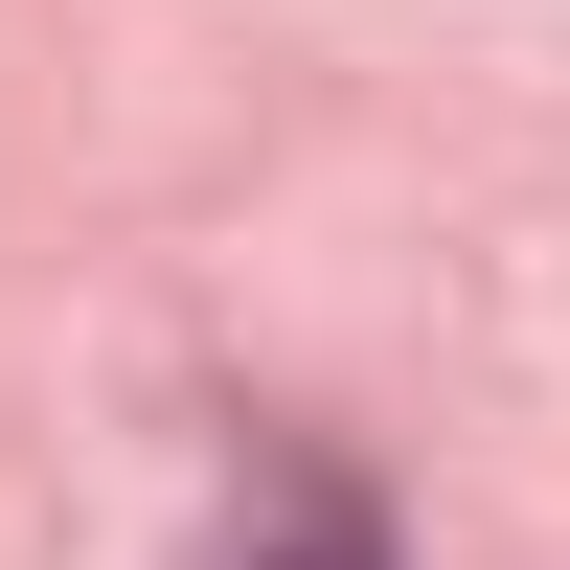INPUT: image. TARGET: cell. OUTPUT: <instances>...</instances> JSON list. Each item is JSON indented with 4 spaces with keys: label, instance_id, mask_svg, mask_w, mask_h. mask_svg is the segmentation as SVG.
I'll use <instances>...</instances> for the list:
<instances>
[{
    "label": "cell",
    "instance_id": "1",
    "mask_svg": "<svg viewBox=\"0 0 570 570\" xmlns=\"http://www.w3.org/2000/svg\"><path fill=\"white\" fill-rule=\"evenodd\" d=\"M274 570H389V525H365V502H320V525L274 548Z\"/></svg>",
    "mask_w": 570,
    "mask_h": 570
}]
</instances>
